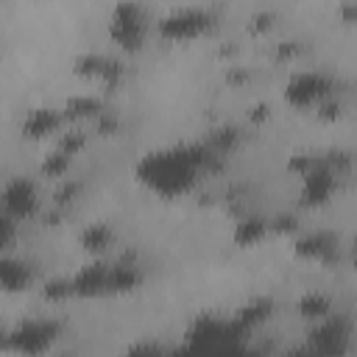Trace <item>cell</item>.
<instances>
[{
  "mask_svg": "<svg viewBox=\"0 0 357 357\" xmlns=\"http://www.w3.org/2000/svg\"><path fill=\"white\" fill-rule=\"evenodd\" d=\"M64 126V114L61 109L56 106H33L25 112L22 123H20V131L25 139H45V137H53L56 131H61Z\"/></svg>",
  "mask_w": 357,
  "mask_h": 357,
  "instance_id": "4fadbf2b",
  "label": "cell"
},
{
  "mask_svg": "<svg viewBox=\"0 0 357 357\" xmlns=\"http://www.w3.org/2000/svg\"><path fill=\"white\" fill-rule=\"evenodd\" d=\"M335 95V78L324 70H301L284 84V103L293 109H315Z\"/></svg>",
  "mask_w": 357,
  "mask_h": 357,
  "instance_id": "5b68a950",
  "label": "cell"
},
{
  "mask_svg": "<svg viewBox=\"0 0 357 357\" xmlns=\"http://www.w3.org/2000/svg\"><path fill=\"white\" fill-rule=\"evenodd\" d=\"M337 190V167L329 165V159H315L307 173H301V206H324Z\"/></svg>",
  "mask_w": 357,
  "mask_h": 357,
  "instance_id": "52a82bcc",
  "label": "cell"
},
{
  "mask_svg": "<svg viewBox=\"0 0 357 357\" xmlns=\"http://www.w3.org/2000/svg\"><path fill=\"white\" fill-rule=\"evenodd\" d=\"M36 282V268L28 259L11 257L8 251L0 254V293H25Z\"/></svg>",
  "mask_w": 357,
  "mask_h": 357,
  "instance_id": "8fae6325",
  "label": "cell"
},
{
  "mask_svg": "<svg viewBox=\"0 0 357 357\" xmlns=\"http://www.w3.org/2000/svg\"><path fill=\"white\" fill-rule=\"evenodd\" d=\"M17 223L20 220H14L11 215L0 212V254L14 245V240H17Z\"/></svg>",
  "mask_w": 357,
  "mask_h": 357,
  "instance_id": "cb8c5ba5",
  "label": "cell"
},
{
  "mask_svg": "<svg viewBox=\"0 0 357 357\" xmlns=\"http://www.w3.org/2000/svg\"><path fill=\"white\" fill-rule=\"evenodd\" d=\"M42 298H45V301H53V304L73 298V282H70L67 276L47 279V282H45V287H42Z\"/></svg>",
  "mask_w": 357,
  "mask_h": 357,
  "instance_id": "7402d4cb",
  "label": "cell"
},
{
  "mask_svg": "<svg viewBox=\"0 0 357 357\" xmlns=\"http://www.w3.org/2000/svg\"><path fill=\"white\" fill-rule=\"evenodd\" d=\"M145 273L137 262H109V276H106V296H123L131 293L142 284Z\"/></svg>",
  "mask_w": 357,
  "mask_h": 357,
  "instance_id": "5bb4252c",
  "label": "cell"
},
{
  "mask_svg": "<svg viewBox=\"0 0 357 357\" xmlns=\"http://www.w3.org/2000/svg\"><path fill=\"white\" fill-rule=\"evenodd\" d=\"M0 351H8V326L0 324Z\"/></svg>",
  "mask_w": 357,
  "mask_h": 357,
  "instance_id": "f1b7e54d",
  "label": "cell"
},
{
  "mask_svg": "<svg viewBox=\"0 0 357 357\" xmlns=\"http://www.w3.org/2000/svg\"><path fill=\"white\" fill-rule=\"evenodd\" d=\"M61 337V324L56 318H25L8 326V351L17 354H45Z\"/></svg>",
  "mask_w": 357,
  "mask_h": 357,
  "instance_id": "277c9868",
  "label": "cell"
},
{
  "mask_svg": "<svg viewBox=\"0 0 357 357\" xmlns=\"http://www.w3.org/2000/svg\"><path fill=\"white\" fill-rule=\"evenodd\" d=\"M298 220L293 215H276L273 220H268V229L276 231V234H287V231H296Z\"/></svg>",
  "mask_w": 357,
  "mask_h": 357,
  "instance_id": "484cf974",
  "label": "cell"
},
{
  "mask_svg": "<svg viewBox=\"0 0 357 357\" xmlns=\"http://www.w3.org/2000/svg\"><path fill=\"white\" fill-rule=\"evenodd\" d=\"M215 25H218V14L212 8L181 6V8H170L156 20V33L165 42H192L215 31Z\"/></svg>",
  "mask_w": 357,
  "mask_h": 357,
  "instance_id": "7a4b0ae2",
  "label": "cell"
},
{
  "mask_svg": "<svg viewBox=\"0 0 357 357\" xmlns=\"http://www.w3.org/2000/svg\"><path fill=\"white\" fill-rule=\"evenodd\" d=\"M42 209L39 187L31 176H11L0 184V212L14 220H28Z\"/></svg>",
  "mask_w": 357,
  "mask_h": 357,
  "instance_id": "8992f818",
  "label": "cell"
},
{
  "mask_svg": "<svg viewBox=\"0 0 357 357\" xmlns=\"http://www.w3.org/2000/svg\"><path fill=\"white\" fill-rule=\"evenodd\" d=\"M296 312L304 318V321H321V318H326L329 312H332V298L326 296V293H318V290H307L301 298H298V304H296Z\"/></svg>",
  "mask_w": 357,
  "mask_h": 357,
  "instance_id": "d6986e66",
  "label": "cell"
},
{
  "mask_svg": "<svg viewBox=\"0 0 357 357\" xmlns=\"http://www.w3.org/2000/svg\"><path fill=\"white\" fill-rule=\"evenodd\" d=\"M106 276H109V262L103 259H89L84 262L73 276V298H98L106 296Z\"/></svg>",
  "mask_w": 357,
  "mask_h": 357,
  "instance_id": "7c38bea8",
  "label": "cell"
},
{
  "mask_svg": "<svg viewBox=\"0 0 357 357\" xmlns=\"http://www.w3.org/2000/svg\"><path fill=\"white\" fill-rule=\"evenodd\" d=\"M73 75L84 78V81H95V84H103L106 89H114L123 75H126V67L120 59L114 56H106V53H81L75 56L73 61Z\"/></svg>",
  "mask_w": 357,
  "mask_h": 357,
  "instance_id": "ba28073f",
  "label": "cell"
},
{
  "mask_svg": "<svg viewBox=\"0 0 357 357\" xmlns=\"http://www.w3.org/2000/svg\"><path fill=\"white\" fill-rule=\"evenodd\" d=\"M100 112H106V106H103V98H100V95H95V92L73 95V98H67V103L61 106L64 123H84V120H95Z\"/></svg>",
  "mask_w": 357,
  "mask_h": 357,
  "instance_id": "9a60e30c",
  "label": "cell"
},
{
  "mask_svg": "<svg viewBox=\"0 0 357 357\" xmlns=\"http://www.w3.org/2000/svg\"><path fill=\"white\" fill-rule=\"evenodd\" d=\"M268 234H271L268 218H262V215H243V218L234 223V231H231V237H234V243H237L240 248H251V245L262 243Z\"/></svg>",
  "mask_w": 357,
  "mask_h": 357,
  "instance_id": "2e32d148",
  "label": "cell"
},
{
  "mask_svg": "<svg viewBox=\"0 0 357 357\" xmlns=\"http://www.w3.org/2000/svg\"><path fill=\"white\" fill-rule=\"evenodd\" d=\"M337 237L332 231H307L301 237H296L293 243V254L298 259H310V262H321L329 265L337 259Z\"/></svg>",
  "mask_w": 357,
  "mask_h": 357,
  "instance_id": "30bf717a",
  "label": "cell"
},
{
  "mask_svg": "<svg viewBox=\"0 0 357 357\" xmlns=\"http://www.w3.org/2000/svg\"><path fill=\"white\" fill-rule=\"evenodd\" d=\"M349 346V321L340 315H326L310 329V351L318 354H343Z\"/></svg>",
  "mask_w": 357,
  "mask_h": 357,
  "instance_id": "9c48e42d",
  "label": "cell"
},
{
  "mask_svg": "<svg viewBox=\"0 0 357 357\" xmlns=\"http://www.w3.org/2000/svg\"><path fill=\"white\" fill-rule=\"evenodd\" d=\"M73 159H75V156H70L67 151L53 148V151L42 159L39 170H42V176H47V178H64L67 170H70V165H73Z\"/></svg>",
  "mask_w": 357,
  "mask_h": 357,
  "instance_id": "ffe728a7",
  "label": "cell"
},
{
  "mask_svg": "<svg viewBox=\"0 0 357 357\" xmlns=\"http://www.w3.org/2000/svg\"><path fill=\"white\" fill-rule=\"evenodd\" d=\"M251 22H254V25H251V31H254V33L271 31V28H273V14H271V11H262V14H257Z\"/></svg>",
  "mask_w": 357,
  "mask_h": 357,
  "instance_id": "4316f807",
  "label": "cell"
},
{
  "mask_svg": "<svg viewBox=\"0 0 357 357\" xmlns=\"http://www.w3.org/2000/svg\"><path fill=\"white\" fill-rule=\"evenodd\" d=\"M298 53V42H282L279 45V56L287 59V56H296Z\"/></svg>",
  "mask_w": 357,
  "mask_h": 357,
  "instance_id": "83f0119b",
  "label": "cell"
},
{
  "mask_svg": "<svg viewBox=\"0 0 357 357\" xmlns=\"http://www.w3.org/2000/svg\"><path fill=\"white\" fill-rule=\"evenodd\" d=\"M271 310H273V301H271V298H251V301H245V304L234 312L231 321H234V326H237L240 332H248V329L265 324V321L271 318Z\"/></svg>",
  "mask_w": 357,
  "mask_h": 357,
  "instance_id": "e0dca14e",
  "label": "cell"
},
{
  "mask_svg": "<svg viewBox=\"0 0 357 357\" xmlns=\"http://www.w3.org/2000/svg\"><path fill=\"white\" fill-rule=\"evenodd\" d=\"M237 139H240V134H237L234 126H220V128H215V134H212V151L220 156V153H226Z\"/></svg>",
  "mask_w": 357,
  "mask_h": 357,
  "instance_id": "603a6c76",
  "label": "cell"
},
{
  "mask_svg": "<svg viewBox=\"0 0 357 357\" xmlns=\"http://www.w3.org/2000/svg\"><path fill=\"white\" fill-rule=\"evenodd\" d=\"M78 190H81L78 181H73V178H61V187L53 192V204H56V209H64V206L78 195Z\"/></svg>",
  "mask_w": 357,
  "mask_h": 357,
  "instance_id": "d4e9b609",
  "label": "cell"
},
{
  "mask_svg": "<svg viewBox=\"0 0 357 357\" xmlns=\"http://www.w3.org/2000/svg\"><path fill=\"white\" fill-rule=\"evenodd\" d=\"M109 39L126 50L137 53L142 50L148 39V14L137 0H117L109 11Z\"/></svg>",
  "mask_w": 357,
  "mask_h": 357,
  "instance_id": "3957f363",
  "label": "cell"
},
{
  "mask_svg": "<svg viewBox=\"0 0 357 357\" xmlns=\"http://www.w3.org/2000/svg\"><path fill=\"white\" fill-rule=\"evenodd\" d=\"M86 139H89V134L75 123L73 128H67V131H61L59 134V139H56V148H61V151H67L70 156H75L84 145H86Z\"/></svg>",
  "mask_w": 357,
  "mask_h": 357,
  "instance_id": "44dd1931",
  "label": "cell"
},
{
  "mask_svg": "<svg viewBox=\"0 0 357 357\" xmlns=\"http://www.w3.org/2000/svg\"><path fill=\"white\" fill-rule=\"evenodd\" d=\"M78 243H81V248H84L86 254H95V257H98V254H103V251L114 243V229H112L109 223H103V220H95V223L84 226Z\"/></svg>",
  "mask_w": 357,
  "mask_h": 357,
  "instance_id": "ac0fdd59",
  "label": "cell"
},
{
  "mask_svg": "<svg viewBox=\"0 0 357 357\" xmlns=\"http://www.w3.org/2000/svg\"><path fill=\"white\" fill-rule=\"evenodd\" d=\"M212 151L201 145H170L148 151L137 159L134 176L159 198H178L190 192L209 162Z\"/></svg>",
  "mask_w": 357,
  "mask_h": 357,
  "instance_id": "6da1fadb",
  "label": "cell"
}]
</instances>
